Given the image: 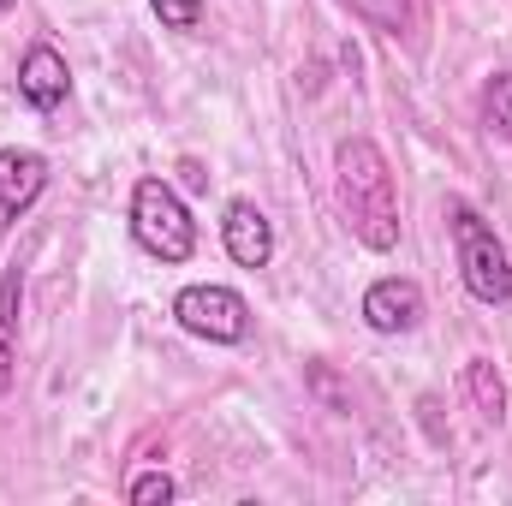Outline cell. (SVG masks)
Returning a JSON list of instances; mask_svg holds the SVG:
<instances>
[{
    "instance_id": "obj_6",
    "label": "cell",
    "mask_w": 512,
    "mask_h": 506,
    "mask_svg": "<svg viewBox=\"0 0 512 506\" xmlns=\"http://www.w3.org/2000/svg\"><path fill=\"white\" fill-rule=\"evenodd\" d=\"M48 185V161L36 149H0V233L18 227V215L42 197Z\"/></svg>"
},
{
    "instance_id": "obj_2",
    "label": "cell",
    "mask_w": 512,
    "mask_h": 506,
    "mask_svg": "<svg viewBox=\"0 0 512 506\" xmlns=\"http://www.w3.org/2000/svg\"><path fill=\"white\" fill-rule=\"evenodd\" d=\"M447 233H453V256H459L465 292H471L477 304H507V298H512L507 245H501V239H495V227L477 215V203L447 197Z\"/></svg>"
},
{
    "instance_id": "obj_3",
    "label": "cell",
    "mask_w": 512,
    "mask_h": 506,
    "mask_svg": "<svg viewBox=\"0 0 512 506\" xmlns=\"http://www.w3.org/2000/svg\"><path fill=\"white\" fill-rule=\"evenodd\" d=\"M131 239L161 262H191L197 251V221L179 203V191L167 179H137L131 191Z\"/></svg>"
},
{
    "instance_id": "obj_4",
    "label": "cell",
    "mask_w": 512,
    "mask_h": 506,
    "mask_svg": "<svg viewBox=\"0 0 512 506\" xmlns=\"http://www.w3.org/2000/svg\"><path fill=\"white\" fill-rule=\"evenodd\" d=\"M173 316L185 334H197L209 346H239L251 334V304L233 286H185L173 298Z\"/></svg>"
},
{
    "instance_id": "obj_5",
    "label": "cell",
    "mask_w": 512,
    "mask_h": 506,
    "mask_svg": "<svg viewBox=\"0 0 512 506\" xmlns=\"http://www.w3.org/2000/svg\"><path fill=\"white\" fill-rule=\"evenodd\" d=\"M221 245L227 256L239 262V268H268L274 262V227H268V215L256 209L251 197H233L227 203V215H221Z\"/></svg>"
},
{
    "instance_id": "obj_7",
    "label": "cell",
    "mask_w": 512,
    "mask_h": 506,
    "mask_svg": "<svg viewBox=\"0 0 512 506\" xmlns=\"http://www.w3.org/2000/svg\"><path fill=\"white\" fill-rule=\"evenodd\" d=\"M364 322H370L376 334H411V328L423 322V286H417V280H399V274L376 280V286L364 292Z\"/></svg>"
},
{
    "instance_id": "obj_9",
    "label": "cell",
    "mask_w": 512,
    "mask_h": 506,
    "mask_svg": "<svg viewBox=\"0 0 512 506\" xmlns=\"http://www.w3.org/2000/svg\"><path fill=\"white\" fill-rule=\"evenodd\" d=\"M459 381H465V399H471V411L483 423H507V381H501V370L489 358H465Z\"/></svg>"
},
{
    "instance_id": "obj_15",
    "label": "cell",
    "mask_w": 512,
    "mask_h": 506,
    "mask_svg": "<svg viewBox=\"0 0 512 506\" xmlns=\"http://www.w3.org/2000/svg\"><path fill=\"white\" fill-rule=\"evenodd\" d=\"M12 6H18V0H0V18H6V12H12Z\"/></svg>"
},
{
    "instance_id": "obj_11",
    "label": "cell",
    "mask_w": 512,
    "mask_h": 506,
    "mask_svg": "<svg viewBox=\"0 0 512 506\" xmlns=\"http://www.w3.org/2000/svg\"><path fill=\"white\" fill-rule=\"evenodd\" d=\"M340 6H352V18H364L370 30H387V36L411 30V0H340Z\"/></svg>"
},
{
    "instance_id": "obj_13",
    "label": "cell",
    "mask_w": 512,
    "mask_h": 506,
    "mask_svg": "<svg viewBox=\"0 0 512 506\" xmlns=\"http://www.w3.org/2000/svg\"><path fill=\"white\" fill-rule=\"evenodd\" d=\"M173 495H179V489H173L167 471H143V477H131V489H126L131 506H167Z\"/></svg>"
},
{
    "instance_id": "obj_10",
    "label": "cell",
    "mask_w": 512,
    "mask_h": 506,
    "mask_svg": "<svg viewBox=\"0 0 512 506\" xmlns=\"http://www.w3.org/2000/svg\"><path fill=\"white\" fill-rule=\"evenodd\" d=\"M18 298H24V268L12 262L0 274V393H12V364H18Z\"/></svg>"
},
{
    "instance_id": "obj_12",
    "label": "cell",
    "mask_w": 512,
    "mask_h": 506,
    "mask_svg": "<svg viewBox=\"0 0 512 506\" xmlns=\"http://www.w3.org/2000/svg\"><path fill=\"white\" fill-rule=\"evenodd\" d=\"M483 120L501 131V137H512V72L483 84Z\"/></svg>"
},
{
    "instance_id": "obj_1",
    "label": "cell",
    "mask_w": 512,
    "mask_h": 506,
    "mask_svg": "<svg viewBox=\"0 0 512 506\" xmlns=\"http://www.w3.org/2000/svg\"><path fill=\"white\" fill-rule=\"evenodd\" d=\"M334 191L346 209V227L358 245L393 251L399 245V191H393V167L370 137H346L334 155Z\"/></svg>"
},
{
    "instance_id": "obj_8",
    "label": "cell",
    "mask_w": 512,
    "mask_h": 506,
    "mask_svg": "<svg viewBox=\"0 0 512 506\" xmlns=\"http://www.w3.org/2000/svg\"><path fill=\"white\" fill-rule=\"evenodd\" d=\"M66 90H72L66 54H60V48H48V42H36V48H30V54L18 60V96H24L30 108L54 114V108L66 102Z\"/></svg>"
},
{
    "instance_id": "obj_14",
    "label": "cell",
    "mask_w": 512,
    "mask_h": 506,
    "mask_svg": "<svg viewBox=\"0 0 512 506\" xmlns=\"http://www.w3.org/2000/svg\"><path fill=\"white\" fill-rule=\"evenodd\" d=\"M161 30H197L203 24V0H149Z\"/></svg>"
}]
</instances>
